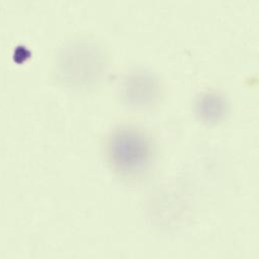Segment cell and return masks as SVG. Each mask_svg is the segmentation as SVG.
<instances>
[{
  "instance_id": "1",
  "label": "cell",
  "mask_w": 259,
  "mask_h": 259,
  "mask_svg": "<svg viewBox=\"0 0 259 259\" xmlns=\"http://www.w3.org/2000/svg\"><path fill=\"white\" fill-rule=\"evenodd\" d=\"M111 153L116 163L127 168H138L149 155V144L145 136L133 128L116 131L110 143Z\"/></svg>"
},
{
  "instance_id": "2",
  "label": "cell",
  "mask_w": 259,
  "mask_h": 259,
  "mask_svg": "<svg viewBox=\"0 0 259 259\" xmlns=\"http://www.w3.org/2000/svg\"><path fill=\"white\" fill-rule=\"evenodd\" d=\"M199 114L208 122L218 121L224 114V100L215 94H207L198 103Z\"/></svg>"
}]
</instances>
